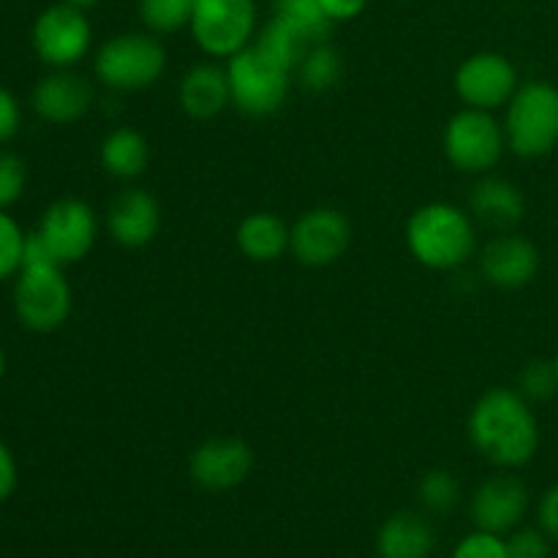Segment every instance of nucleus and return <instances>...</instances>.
Instances as JSON below:
<instances>
[{
	"label": "nucleus",
	"instance_id": "obj_36",
	"mask_svg": "<svg viewBox=\"0 0 558 558\" xmlns=\"http://www.w3.org/2000/svg\"><path fill=\"white\" fill-rule=\"evenodd\" d=\"M325 14L330 16L332 22H343V20H354L365 11L368 0H319Z\"/></svg>",
	"mask_w": 558,
	"mask_h": 558
},
{
	"label": "nucleus",
	"instance_id": "obj_3",
	"mask_svg": "<svg viewBox=\"0 0 558 558\" xmlns=\"http://www.w3.org/2000/svg\"><path fill=\"white\" fill-rule=\"evenodd\" d=\"M507 147L521 158H543L558 145V87L526 82L507 104Z\"/></svg>",
	"mask_w": 558,
	"mask_h": 558
},
{
	"label": "nucleus",
	"instance_id": "obj_22",
	"mask_svg": "<svg viewBox=\"0 0 558 558\" xmlns=\"http://www.w3.org/2000/svg\"><path fill=\"white\" fill-rule=\"evenodd\" d=\"M150 161V145L134 129H118L101 142V163L112 178H140Z\"/></svg>",
	"mask_w": 558,
	"mask_h": 558
},
{
	"label": "nucleus",
	"instance_id": "obj_19",
	"mask_svg": "<svg viewBox=\"0 0 558 558\" xmlns=\"http://www.w3.org/2000/svg\"><path fill=\"white\" fill-rule=\"evenodd\" d=\"M232 104L227 69L216 63H199L180 82V107L189 118L210 120Z\"/></svg>",
	"mask_w": 558,
	"mask_h": 558
},
{
	"label": "nucleus",
	"instance_id": "obj_32",
	"mask_svg": "<svg viewBox=\"0 0 558 558\" xmlns=\"http://www.w3.org/2000/svg\"><path fill=\"white\" fill-rule=\"evenodd\" d=\"M507 554L510 558H548V534L539 529H515L507 539Z\"/></svg>",
	"mask_w": 558,
	"mask_h": 558
},
{
	"label": "nucleus",
	"instance_id": "obj_31",
	"mask_svg": "<svg viewBox=\"0 0 558 558\" xmlns=\"http://www.w3.org/2000/svg\"><path fill=\"white\" fill-rule=\"evenodd\" d=\"M452 558H510V554H507V539H501V534L477 529L461 539Z\"/></svg>",
	"mask_w": 558,
	"mask_h": 558
},
{
	"label": "nucleus",
	"instance_id": "obj_11",
	"mask_svg": "<svg viewBox=\"0 0 558 558\" xmlns=\"http://www.w3.org/2000/svg\"><path fill=\"white\" fill-rule=\"evenodd\" d=\"M60 265H74L90 254L98 234L96 213L82 199H58L47 207L36 229Z\"/></svg>",
	"mask_w": 558,
	"mask_h": 558
},
{
	"label": "nucleus",
	"instance_id": "obj_14",
	"mask_svg": "<svg viewBox=\"0 0 558 558\" xmlns=\"http://www.w3.org/2000/svg\"><path fill=\"white\" fill-rule=\"evenodd\" d=\"M529 510V490L512 474L488 477L472 496L474 526L490 534L515 532Z\"/></svg>",
	"mask_w": 558,
	"mask_h": 558
},
{
	"label": "nucleus",
	"instance_id": "obj_1",
	"mask_svg": "<svg viewBox=\"0 0 558 558\" xmlns=\"http://www.w3.org/2000/svg\"><path fill=\"white\" fill-rule=\"evenodd\" d=\"M469 439L494 466H526L539 447V425L526 398L510 387H494L469 414Z\"/></svg>",
	"mask_w": 558,
	"mask_h": 558
},
{
	"label": "nucleus",
	"instance_id": "obj_6",
	"mask_svg": "<svg viewBox=\"0 0 558 558\" xmlns=\"http://www.w3.org/2000/svg\"><path fill=\"white\" fill-rule=\"evenodd\" d=\"M16 319L33 332H52L71 314V287L63 267H22L14 283Z\"/></svg>",
	"mask_w": 558,
	"mask_h": 558
},
{
	"label": "nucleus",
	"instance_id": "obj_35",
	"mask_svg": "<svg viewBox=\"0 0 558 558\" xmlns=\"http://www.w3.org/2000/svg\"><path fill=\"white\" fill-rule=\"evenodd\" d=\"M539 526L548 537L558 539V485H554L539 501Z\"/></svg>",
	"mask_w": 558,
	"mask_h": 558
},
{
	"label": "nucleus",
	"instance_id": "obj_7",
	"mask_svg": "<svg viewBox=\"0 0 558 558\" xmlns=\"http://www.w3.org/2000/svg\"><path fill=\"white\" fill-rule=\"evenodd\" d=\"M505 129L485 109L466 107L445 129V156L461 172H488L505 156Z\"/></svg>",
	"mask_w": 558,
	"mask_h": 558
},
{
	"label": "nucleus",
	"instance_id": "obj_37",
	"mask_svg": "<svg viewBox=\"0 0 558 558\" xmlns=\"http://www.w3.org/2000/svg\"><path fill=\"white\" fill-rule=\"evenodd\" d=\"M63 3L74 5V9H82V11H87V9H93V5H96L98 0H63Z\"/></svg>",
	"mask_w": 558,
	"mask_h": 558
},
{
	"label": "nucleus",
	"instance_id": "obj_34",
	"mask_svg": "<svg viewBox=\"0 0 558 558\" xmlns=\"http://www.w3.org/2000/svg\"><path fill=\"white\" fill-rule=\"evenodd\" d=\"M16 483H20V469H16L14 452L0 439V505L11 499V494L16 490Z\"/></svg>",
	"mask_w": 558,
	"mask_h": 558
},
{
	"label": "nucleus",
	"instance_id": "obj_10",
	"mask_svg": "<svg viewBox=\"0 0 558 558\" xmlns=\"http://www.w3.org/2000/svg\"><path fill=\"white\" fill-rule=\"evenodd\" d=\"M352 243V223L336 207H314L289 232V251L308 267H327L341 259Z\"/></svg>",
	"mask_w": 558,
	"mask_h": 558
},
{
	"label": "nucleus",
	"instance_id": "obj_23",
	"mask_svg": "<svg viewBox=\"0 0 558 558\" xmlns=\"http://www.w3.org/2000/svg\"><path fill=\"white\" fill-rule=\"evenodd\" d=\"M254 47L259 49V52L265 54L270 63H276L278 69H283L292 74L294 69H300L305 52H308L314 44H311L308 38L298 31V27L289 25L287 20H281V16L272 14V20L262 27V33H259V38H256Z\"/></svg>",
	"mask_w": 558,
	"mask_h": 558
},
{
	"label": "nucleus",
	"instance_id": "obj_16",
	"mask_svg": "<svg viewBox=\"0 0 558 558\" xmlns=\"http://www.w3.org/2000/svg\"><path fill=\"white\" fill-rule=\"evenodd\" d=\"M483 276L499 289H521L534 281L539 270V251L521 234H499L480 256Z\"/></svg>",
	"mask_w": 558,
	"mask_h": 558
},
{
	"label": "nucleus",
	"instance_id": "obj_27",
	"mask_svg": "<svg viewBox=\"0 0 558 558\" xmlns=\"http://www.w3.org/2000/svg\"><path fill=\"white\" fill-rule=\"evenodd\" d=\"M458 496H461V485L445 469H434L420 483V501L425 505V510L436 512V515L450 512L458 505Z\"/></svg>",
	"mask_w": 558,
	"mask_h": 558
},
{
	"label": "nucleus",
	"instance_id": "obj_26",
	"mask_svg": "<svg viewBox=\"0 0 558 558\" xmlns=\"http://www.w3.org/2000/svg\"><path fill=\"white\" fill-rule=\"evenodd\" d=\"M196 0H140V14L150 31L174 33L191 25Z\"/></svg>",
	"mask_w": 558,
	"mask_h": 558
},
{
	"label": "nucleus",
	"instance_id": "obj_4",
	"mask_svg": "<svg viewBox=\"0 0 558 558\" xmlns=\"http://www.w3.org/2000/svg\"><path fill=\"white\" fill-rule=\"evenodd\" d=\"M167 69L161 41L147 33H120L96 54V76L112 90H145Z\"/></svg>",
	"mask_w": 558,
	"mask_h": 558
},
{
	"label": "nucleus",
	"instance_id": "obj_12",
	"mask_svg": "<svg viewBox=\"0 0 558 558\" xmlns=\"http://www.w3.org/2000/svg\"><path fill=\"white\" fill-rule=\"evenodd\" d=\"M456 90L472 109H490L510 104L518 90V71L510 58L499 52H477L456 71Z\"/></svg>",
	"mask_w": 558,
	"mask_h": 558
},
{
	"label": "nucleus",
	"instance_id": "obj_20",
	"mask_svg": "<svg viewBox=\"0 0 558 558\" xmlns=\"http://www.w3.org/2000/svg\"><path fill=\"white\" fill-rule=\"evenodd\" d=\"M434 545V529L417 512H398L387 518L376 537L379 558H428Z\"/></svg>",
	"mask_w": 558,
	"mask_h": 558
},
{
	"label": "nucleus",
	"instance_id": "obj_28",
	"mask_svg": "<svg viewBox=\"0 0 558 558\" xmlns=\"http://www.w3.org/2000/svg\"><path fill=\"white\" fill-rule=\"evenodd\" d=\"M518 387L526 401H550L558 392V374L554 360H532L518 376Z\"/></svg>",
	"mask_w": 558,
	"mask_h": 558
},
{
	"label": "nucleus",
	"instance_id": "obj_29",
	"mask_svg": "<svg viewBox=\"0 0 558 558\" xmlns=\"http://www.w3.org/2000/svg\"><path fill=\"white\" fill-rule=\"evenodd\" d=\"M25 238L20 223L0 210V281L16 276L22 270V254H25Z\"/></svg>",
	"mask_w": 558,
	"mask_h": 558
},
{
	"label": "nucleus",
	"instance_id": "obj_38",
	"mask_svg": "<svg viewBox=\"0 0 558 558\" xmlns=\"http://www.w3.org/2000/svg\"><path fill=\"white\" fill-rule=\"evenodd\" d=\"M3 376H5V354L3 349H0V381H3Z\"/></svg>",
	"mask_w": 558,
	"mask_h": 558
},
{
	"label": "nucleus",
	"instance_id": "obj_21",
	"mask_svg": "<svg viewBox=\"0 0 558 558\" xmlns=\"http://www.w3.org/2000/svg\"><path fill=\"white\" fill-rule=\"evenodd\" d=\"M289 232L272 213H251L238 227V245L251 262H276L289 248Z\"/></svg>",
	"mask_w": 558,
	"mask_h": 558
},
{
	"label": "nucleus",
	"instance_id": "obj_9",
	"mask_svg": "<svg viewBox=\"0 0 558 558\" xmlns=\"http://www.w3.org/2000/svg\"><path fill=\"white\" fill-rule=\"evenodd\" d=\"M93 27L85 11L69 3H54L44 9L33 22L31 41L38 58L52 69H71L90 49Z\"/></svg>",
	"mask_w": 558,
	"mask_h": 558
},
{
	"label": "nucleus",
	"instance_id": "obj_5",
	"mask_svg": "<svg viewBox=\"0 0 558 558\" xmlns=\"http://www.w3.org/2000/svg\"><path fill=\"white\" fill-rule=\"evenodd\" d=\"M227 80L232 104L251 118L278 112L289 96V71L270 63L256 47H245L229 58Z\"/></svg>",
	"mask_w": 558,
	"mask_h": 558
},
{
	"label": "nucleus",
	"instance_id": "obj_18",
	"mask_svg": "<svg viewBox=\"0 0 558 558\" xmlns=\"http://www.w3.org/2000/svg\"><path fill=\"white\" fill-rule=\"evenodd\" d=\"M469 210L477 221H483L490 229H507L518 227L526 213V202H523L521 189L505 178H485L480 180L469 196Z\"/></svg>",
	"mask_w": 558,
	"mask_h": 558
},
{
	"label": "nucleus",
	"instance_id": "obj_17",
	"mask_svg": "<svg viewBox=\"0 0 558 558\" xmlns=\"http://www.w3.org/2000/svg\"><path fill=\"white\" fill-rule=\"evenodd\" d=\"M109 234L125 248H142L150 243L161 227V207L145 189H125L112 199L107 213Z\"/></svg>",
	"mask_w": 558,
	"mask_h": 558
},
{
	"label": "nucleus",
	"instance_id": "obj_24",
	"mask_svg": "<svg viewBox=\"0 0 558 558\" xmlns=\"http://www.w3.org/2000/svg\"><path fill=\"white\" fill-rule=\"evenodd\" d=\"M272 11H276V16L287 20L289 25L298 27L311 44L325 41L327 33H330L332 20L325 14L319 0H276Z\"/></svg>",
	"mask_w": 558,
	"mask_h": 558
},
{
	"label": "nucleus",
	"instance_id": "obj_15",
	"mask_svg": "<svg viewBox=\"0 0 558 558\" xmlns=\"http://www.w3.org/2000/svg\"><path fill=\"white\" fill-rule=\"evenodd\" d=\"M33 109L41 120L54 125L76 123L93 104V87L82 74L71 69H54L33 87Z\"/></svg>",
	"mask_w": 558,
	"mask_h": 558
},
{
	"label": "nucleus",
	"instance_id": "obj_39",
	"mask_svg": "<svg viewBox=\"0 0 558 558\" xmlns=\"http://www.w3.org/2000/svg\"><path fill=\"white\" fill-rule=\"evenodd\" d=\"M554 368H556V374H558V354L554 357Z\"/></svg>",
	"mask_w": 558,
	"mask_h": 558
},
{
	"label": "nucleus",
	"instance_id": "obj_33",
	"mask_svg": "<svg viewBox=\"0 0 558 558\" xmlns=\"http://www.w3.org/2000/svg\"><path fill=\"white\" fill-rule=\"evenodd\" d=\"M20 123H22L20 101L14 98V93L5 90V87L0 85V145L14 140L16 131H20Z\"/></svg>",
	"mask_w": 558,
	"mask_h": 558
},
{
	"label": "nucleus",
	"instance_id": "obj_30",
	"mask_svg": "<svg viewBox=\"0 0 558 558\" xmlns=\"http://www.w3.org/2000/svg\"><path fill=\"white\" fill-rule=\"evenodd\" d=\"M27 169L20 156L9 150H0V210H9L25 194Z\"/></svg>",
	"mask_w": 558,
	"mask_h": 558
},
{
	"label": "nucleus",
	"instance_id": "obj_25",
	"mask_svg": "<svg viewBox=\"0 0 558 558\" xmlns=\"http://www.w3.org/2000/svg\"><path fill=\"white\" fill-rule=\"evenodd\" d=\"M300 80L314 93H325L336 87V82L341 80V54L327 41L314 44L305 52L303 63H300Z\"/></svg>",
	"mask_w": 558,
	"mask_h": 558
},
{
	"label": "nucleus",
	"instance_id": "obj_8",
	"mask_svg": "<svg viewBox=\"0 0 558 558\" xmlns=\"http://www.w3.org/2000/svg\"><path fill=\"white\" fill-rule=\"evenodd\" d=\"M256 27L254 0H196L191 33L210 58H232L248 47Z\"/></svg>",
	"mask_w": 558,
	"mask_h": 558
},
{
	"label": "nucleus",
	"instance_id": "obj_13",
	"mask_svg": "<svg viewBox=\"0 0 558 558\" xmlns=\"http://www.w3.org/2000/svg\"><path fill=\"white\" fill-rule=\"evenodd\" d=\"M251 469H254V452L243 439H234V436L207 439L205 445L191 452L189 461L191 480L199 488L213 490V494L243 485L248 480Z\"/></svg>",
	"mask_w": 558,
	"mask_h": 558
},
{
	"label": "nucleus",
	"instance_id": "obj_2",
	"mask_svg": "<svg viewBox=\"0 0 558 558\" xmlns=\"http://www.w3.org/2000/svg\"><path fill=\"white\" fill-rule=\"evenodd\" d=\"M407 245L420 265L456 270L472 259L477 245L472 216L447 202H430L409 218Z\"/></svg>",
	"mask_w": 558,
	"mask_h": 558
}]
</instances>
